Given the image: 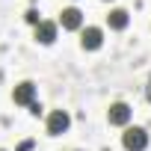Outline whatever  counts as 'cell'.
<instances>
[{
  "instance_id": "obj_1",
  "label": "cell",
  "mask_w": 151,
  "mask_h": 151,
  "mask_svg": "<svg viewBox=\"0 0 151 151\" xmlns=\"http://www.w3.org/2000/svg\"><path fill=\"white\" fill-rule=\"evenodd\" d=\"M122 145H124V151H145L148 148V130L145 127H124Z\"/></svg>"
},
{
  "instance_id": "obj_2",
  "label": "cell",
  "mask_w": 151,
  "mask_h": 151,
  "mask_svg": "<svg viewBox=\"0 0 151 151\" xmlns=\"http://www.w3.org/2000/svg\"><path fill=\"white\" fill-rule=\"evenodd\" d=\"M130 116H133V110H130L124 101H116V104H110V110H107V122L116 124V127H127V124H130Z\"/></svg>"
},
{
  "instance_id": "obj_3",
  "label": "cell",
  "mask_w": 151,
  "mask_h": 151,
  "mask_svg": "<svg viewBox=\"0 0 151 151\" xmlns=\"http://www.w3.org/2000/svg\"><path fill=\"white\" fill-rule=\"evenodd\" d=\"M12 101L21 104V107H33V104H36V83H33V80L18 83V86L12 89Z\"/></svg>"
},
{
  "instance_id": "obj_4",
  "label": "cell",
  "mask_w": 151,
  "mask_h": 151,
  "mask_svg": "<svg viewBox=\"0 0 151 151\" xmlns=\"http://www.w3.org/2000/svg\"><path fill=\"white\" fill-rule=\"evenodd\" d=\"M71 127V116L65 113V110H53L50 116H47V133L50 136H59V133H65Z\"/></svg>"
},
{
  "instance_id": "obj_5",
  "label": "cell",
  "mask_w": 151,
  "mask_h": 151,
  "mask_svg": "<svg viewBox=\"0 0 151 151\" xmlns=\"http://www.w3.org/2000/svg\"><path fill=\"white\" fill-rule=\"evenodd\" d=\"M101 45H104V30L101 27H86L80 33V47L83 50H98Z\"/></svg>"
},
{
  "instance_id": "obj_6",
  "label": "cell",
  "mask_w": 151,
  "mask_h": 151,
  "mask_svg": "<svg viewBox=\"0 0 151 151\" xmlns=\"http://www.w3.org/2000/svg\"><path fill=\"white\" fill-rule=\"evenodd\" d=\"M59 24H62V30H80L83 27V12L77 6H68V9L59 12Z\"/></svg>"
},
{
  "instance_id": "obj_7",
  "label": "cell",
  "mask_w": 151,
  "mask_h": 151,
  "mask_svg": "<svg viewBox=\"0 0 151 151\" xmlns=\"http://www.w3.org/2000/svg\"><path fill=\"white\" fill-rule=\"evenodd\" d=\"M36 42L39 45H53L56 42V24L53 21H42L36 27Z\"/></svg>"
},
{
  "instance_id": "obj_8",
  "label": "cell",
  "mask_w": 151,
  "mask_h": 151,
  "mask_svg": "<svg viewBox=\"0 0 151 151\" xmlns=\"http://www.w3.org/2000/svg\"><path fill=\"white\" fill-rule=\"evenodd\" d=\"M107 24H110V30H127V24H130V15H127L124 9H110V15H107Z\"/></svg>"
},
{
  "instance_id": "obj_9",
  "label": "cell",
  "mask_w": 151,
  "mask_h": 151,
  "mask_svg": "<svg viewBox=\"0 0 151 151\" xmlns=\"http://www.w3.org/2000/svg\"><path fill=\"white\" fill-rule=\"evenodd\" d=\"M24 18H27V24H33V27H39V24H42L39 9H27V15H24Z\"/></svg>"
},
{
  "instance_id": "obj_10",
  "label": "cell",
  "mask_w": 151,
  "mask_h": 151,
  "mask_svg": "<svg viewBox=\"0 0 151 151\" xmlns=\"http://www.w3.org/2000/svg\"><path fill=\"white\" fill-rule=\"evenodd\" d=\"M148 101H151V80H148Z\"/></svg>"
}]
</instances>
